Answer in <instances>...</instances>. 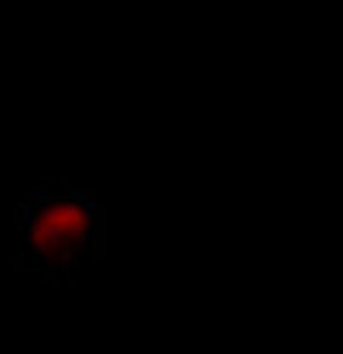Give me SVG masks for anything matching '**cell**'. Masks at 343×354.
I'll use <instances>...</instances> for the list:
<instances>
[{
    "instance_id": "obj_1",
    "label": "cell",
    "mask_w": 343,
    "mask_h": 354,
    "mask_svg": "<svg viewBox=\"0 0 343 354\" xmlns=\"http://www.w3.org/2000/svg\"><path fill=\"white\" fill-rule=\"evenodd\" d=\"M14 265L45 282H69L90 258L107 251V210L97 196L69 186H31L14 214Z\"/></svg>"
}]
</instances>
